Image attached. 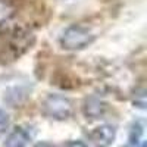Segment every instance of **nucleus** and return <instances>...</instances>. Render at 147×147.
<instances>
[{"label": "nucleus", "instance_id": "8", "mask_svg": "<svg viewBox=\"0 0 147 147\" xmlns=\"http://www.w3.org/2000/svg\"><path fill=\"white\" fill-rule=\"evenodd\" d=\"M63 147H87L82 141H68Z\"/></svg>", "mask_w": 147, "mask_h": 147}, {"label": "nucleus", "instance_id": "6", "mask_svg": "<svg viewBox=\"0 0 147 147\" xmlns=\"http://www.w3.org/2000/svg\"><path fill=\"white\" fill-rule=\"evenodd\" d=\"M30 141V136L25 129L16 128L13 132L9 134V137L5 141V147H25Z\"/></svg>", "mask_w": 147, "mask_h": 147}, {"label": "nucleus", "instance_id": "7", "mask_svg": "<svg viewBox=\"0 0 147 147\" xmlns=\"http://www.w3.org/2000/svg\"><path fill=\"white\" fill-rule=\"evenodd\" d=\"M9 124H10L9 115L5 112L3 109H0V134L5 132V131L9 128Z\"/></svg>", "mask_w": 147, "mask_h": 147}, {"label": "nucleus", "instance_id": "4", "mask_svg": "<svg viewBox=\"0 0 147 147\" xmlns=\"http://www.w3.org/2000/svg\"><path fill=\"white\" fill-rule=\"evenodd\" d=\"M106 109H107V106L103 100H100L99 97H96V96H91V97H87V99L84 100L82 113L87 119H99L105 115Z\"/></svg>", "mask_w": 147, "mask_h": 147}, {"label": "nucleus", "instance_id": "5", "mask_svg": "<svg viewBox=\"0 0 147 147\" xmlns=\"http://www.w3.org/2000/svg\"><path fill=\"white\" fill-rule=\"evenodd\" d=\"M21 0H0V25L12 21L19 9Z\"/></svg>", "mask_w": 147, "mask_h": 147}, {"label": "nucleus", "instance_id": "9", "mask_svg": "<svg viewBox=\"0 0 147 147\" xmlns=\"http://www.w3.org/2000/svg\"><path fill=\"white\" fill-rule=\"evenodd\" d=\"M35 147H55L52 143H38V144H35Z\"/></svg>", "mask_w": 147, "mask_h": 147}, {"label": "nucleus", "instance_id": "3", "mask_svg": "<svg viewBox=\"0 0 147 147\" xmlns=\"http://www.w3.org/2000/svg\"><path fill=\"white\" fill-rule=\"evenodd\" d=\"M116 137V129L112 125H100L90 132V140L96 147H109Z\"/></svg>", "mask_w": 147, "mask_h": 147}, {"label": "nucleus", "instance_id": "1", "mask_svg": "<svg viewBox=\"0 0 147 147\" xmlns=\"http://www.w3.org/2000/svg\"><path fill=\"white\" fill-rule=\"evenodd\" d=\"M96 38V35L84 25L74 24L69 25L59 38V43L65 50H81V49L90 46Z\"/></svg>", "mask_w": 147, "mask_h": 147}, {"label": "nucleus", "instance_id": "2", "mask_svg": "<svg viewBox=\"0 0 147 147\" xmlns=\"http://www.w3.org/2000/svg\"><path fill=\"white\" fill-rule=\"evenodd\" d=\"M43 110L47 116L57 121H63L68 119L72 113V103L65 96L49 94L43 102Z\"/></svg>", "mask_w": 147, "mask_h": 147}]
</instances>
